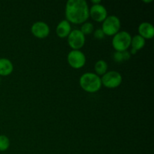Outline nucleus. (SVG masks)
<instances>
[{
	"label": "nucleus",
	"instance_id": "nucleus-14",
	"mask_svg": "<svg viewBox=\"0 0 154 154\" xmlns=\"http://www.w3.org/2000/svg\"><path fill=\"white\" fill-rule=\"evenodd\" d=\"M94 70L96 74L99 77L105 75L108 71V64L106 62L103 60H98L94 66Z\"/></svg>",
	"mask_w": 154,
	"mask_h": 154
},
{
	"label": "nucleus",
	"instance_id": "nucleus-15",
	"mask_svg": "<svg viewBox=\"0 0 154 154\" xmlns=\"http://www.w3.org/2000/svg\"><path fill=\"white\" fill-rule=\"evenodd\" d=\"M81 32L84 35H90L94 32V26L92 23L90 22H85L82 24L81 27Z\"/></svg>",
	"mask_w": 154,
	"mask_h": 154
},
{
	"label": "nucleus",
	"instance_id": "nucleus-3",
	"mask_svg": "<svg viewBox=\"0 0 154 154\" xmlns=\"http://www.w3.org/2000/svg\"><path fill=\"white\" fill-rule=\"evenodd\" d=\"M132 35L127 31H120L113 36L112 47L115 51L123 52L131 46Z\"/></svg>",
	"mask_w": 154,
	"mask_h": 154
},
{
	"label": "nucleus",
	"instance_id": "nucleus-2",
	"mask_svg": "<svg viewBox=\"0 0 154 154\" xmlns=\"http://www.w3.org/2000/svg\"><path fill=\"white\" fill-rule=\"evenodd\" d=\"M80 87L89 93H97L102 88L101 78L96 73L86 72L83 74L79 79Z\"/></svg>",
	"mask_w": 154,
	"mask_h": 154
},
{
	"label": "nucleus",
	"instance_id": "nucleus-4",
	"mask_svg": "<svg viewBox=\"0 0 154 154\" xmlns=\"http://www.w3.org/2000/svg\"><path fill=\"white\" fill-rule=\"evenodd\" d=\"M121 28V22L118 17L115 15H110L105 18L102 22V30L105 35L114 36L119 32Z\"/></svg>",
	"mask_w": 154,
	"mask_h": 154
},
{
	"label": "nucleus",
	"instance_id": "nucleus-5",
	"mask_svg": "<svg viewBox=\"0 0 154 154\" xmlns=\"http://www.w3.org/2000/svg\"><path fill=\"white\" fill-rule=\"evenodd\" d=\"M101 81L103 87L108 89H115L122 84L123 77L117 71H110L101 77Z\"/></svg>",
	"mask_w": 154,
	"mask_h": 154
},
{
	"label": "nucleus",
	"instance_id": "nucleus-11",
	"mask_svg": "<svg viewBox=\"0 0 154 154\" xmlns=\"http://www.w3.org/2000/svg\"><path fill=\"white\" fill-rule=\"evenodd\" d=\"M72 30L71 23L65 19L60 21L57 24V27H56V34L60 38H65L69 36Z\"/></svg>",
	"mask_w": 154,
	"mask_h": 154
},
{
	"label": "nucleus",
	"instance_id": "nucleus-6",
	"mask_svg": "<svg viewBox=\"0 0 154 154\" xmlns=\"http://www.w3.org/2000/svg\"><path fill=\"white\" fill-rule=\"evenodd\" d=\"M67 62L72 69H80L85 66L87 58L81 50H72L67 55Z\"/></svg>",
	"mask_w": 154,
	"mask_h": 154
},
{
	"label": "nucleus",
	"instance_id": "nucleus-18",
	"mask_svg": "<svg viewBox=\"0 0 154 154\" xmlns=\"http://www.w3.org/2000/svg\"><path fill=\"white\" fill-rule=\"evenodd\" d=\"M113 59L116 63H122L123 61V54L122 52H118V51H115L113 54Z\"/></svg>",
	"mask_w": 154,
	"mask_h": 154
},
{
	"label": "nucleus",
	"instance_id": "nucleus-16",
	"mask_svg": "<svg viewBox=\"0 0 154 154\" xmlns=\"http://www.w3.org/2000/svg\"><path fill=\"white\" fill-rule=\"evenodd\" d=\"M10 147V140L6 135H0V151H6Z\"/></svg>",
	"mask_w": 154,
	"mask_h": 154
},
{
	"label": "nucleus",
	"instance_id": "nucleus-23",
	"mask_svg": "<svg viewBox=\"0 0 154 154\" xmlns=\"http://www.w3.org/2000/svg\"><path fill=\"white\" fill-rule=\"evenodd\" d=\"M0 81H1V79H0Z\"/></svg>",
	"mask_w": 154,
	"mask_h": 154
},
{
	"label": "nucleus",
	"instance_id": "nucleus-20",
	"mask_svg": "<svg viewBox=\"0 0 154 154\" xmlns=\"http://www.w3.org/2000/svg\"><path fill=\"white\" fill-rule=\"evenodd\" d=\"M91 2L93 3V5H98L101 4V0H91Z\"/></svg>",
	"mask_w": 154,
	"mask_h": 154
},
{
	"label": "nucleus",
	"instance_id": "nucleus-8",
	"mask_svg": "<svg viewBox=\"0 0 154 154\" xmlns=\"http://www.w3.org/2000/svg\"><path fill=\"white\" fill-rule=\"evenodd\" d=\"M31 32L35 38L39 39L46 38L50 34V27L44 21H37L31 26Z\"/></svg>",
	"mask_w": 154,
	"mask_h": 154
},
{
	"label": "nucleus",
	"instance_id": "nucleus-12",
	"mask_svg": "<svg viewBox=\"0 0 154 154\" xmlns=\"http://www.w3.org/2000/svg\"><path fill=\"white\" fill-rule=\"evenodd\" d=\"M13 71V63L10 60L7 58H0V76H8Z\"/></svg>",
	"mask_w": 154,
	"mask_h": 154
},
{
	"label": "nucleus",
	"instance_id": "nucleus-13",
	"mask_svg": "<svg viewBox=\"0 0 154 154\" xmlns=\"http://www.w3.org/2000/svg\"><path fill=\"white\" fill-rule=\"evenodd\" d=\"M146 40L140 36L139 35H135L133 37H132V40H131V46L132 49L135 50V51H138L144 48L145 46Z\"/></svg>",
	"mask_w": 154,
	"mask_h": 154
},
{
	"label": "nucleus",
	"instance_id": "nucleus-10",
	"mask_svg": "<svg viewBox=\"0 0 154 154\" xmlns=\"http://www.w3.org/2000/svg\"><path fill=\"white\" fill-rule=\"evenodd\" d=\"M138 35L144 39H152L154 37V27L149 22H143L139 24L138 28Z\"/></svg>",
	"mask_w": 154,
	"mask_h": 154
},
{
	"label": "nucleus",
	"instance_id": "nucleus-19",
	"mask_svg": "<svg viewBox=\"0 0 154 154\" xmlns=\"http://www.w3.org/2000/svg\"><path fill=\"white\" fill-rule=\"evenodd\" d=\"M122 54H123V61H127L131 58V54L129 51H123V52H122Z\"/></svg>",
	"mask_w": 154,
	"mask_h": 154
},
{
	"label": "nucleus",
	"instance_id": "nucleus-17",
	"mask_svg": "<svg viewBox=\"0 0 154 154\" xmlns=\"http://www.w3.org/2000/svg\"><path fill=\"white\" fill-rule=\"evenodd\" d=\"M93 35L96 38V39H99V40H102L105 38V35L103 32V31L102 30V29H97L95 30L93 32Z\"/></svg>",
	"mask_w": 154,
	"mask_h": 154
},
{
	"label": "nucleus",
	"instance_id": "nucleus-9",
	"mask_svg": "<svg viewBox=\"0 0 154 154\" xmlns=\"http://www.w3.org/2000/svg\"><path fill=\"white\" fill-rule=\"evenodd\" d=\"M90 17L94 21L98 23L103 22L108 17V11L102 4L93 5L89 10Z\"/></svg>",
	"mask_w": 154,
	"mask_h": 154
},
{
	"label": "nucleus",
	"instance_id": "nucleus-21",
	"mask_svg": "<svg viewBox=\"0 0 154 154\" xmlns=\"http://www.w3.org/2000/svg\"><path fill=\"white\" fill-rule=\"evenodd\" d=\"M138 52L137 51H135V50L132 49V48H131V51H130V54H132V55H135V54H136V53Z\"/></svg>",
	"mask_w": 154,
	"mask_h": 154
},
{
	"label": "nucleus",
	"instance_id": "nucleus-22",
	"mask_svg": "<svg viewBox=\"0 0 154 154\" xmlns=\"http://www.w3.org/2000/svg\"><path fill=\"white\" fill-rule=\"evenodd\" d=\"M152 0H150V1H143V2H144V3H150V2H152Z\"/></svg>",
	"mask_w": 154,
	"mask_h": 154
},
{
	"label": "nucleus",
	"instance_id": "nucleus-1",
	"mask_svg": "<svg viewBox=\"0 0 154 154\" xmlns=\"http://www.w3.org/2000/svg\"><path fill=\"white\" fill-rule=\"evenodd\" d=\"M89 10L85 0H69L65 8L66 20L72 24H83L90 17Z\"/></svg>",
	"mask_w": 154,
	"mask_h": 154
},
{
	"label": "nucleus",
	"instance_id": "nucleus-7",
	"mask_svg": "<svg viewBox=\"0 0 154 154\" xmlns=\"http://www.w3.org/2000/svg\"><path fill=\"white\" fill-rule=\"evenodd\" d=\"M68 45L72 50H81L86 42V36L80 29H73L67 37Z\"/></svg>",
	"mask_w": 154,
	"mask_h": 154
}]
</instances>
